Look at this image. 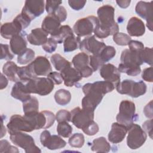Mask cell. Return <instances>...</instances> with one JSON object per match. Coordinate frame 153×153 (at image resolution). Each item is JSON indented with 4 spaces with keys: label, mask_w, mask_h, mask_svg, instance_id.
<instances>
[{
    "label": "cell",
    "mask_w": 153,
    "mask_h": 153,
    "mask_svg": "<svg viewBox=\"0 0 153 153\" xmlns=\"http://www.w3.org/2000/svg\"><path fill=\"white\" fill-rule=\"evenodd\" d=\"M1 90H2L7 87L8 85V79L7 78L3 75V74H1Z\"/></svg>",
    "instance_id": "cell-58"
},
{
    "label": "cell",
    "mask_w": 153,
    "mask_h": 153,
    "mask_svg": "<svg viewBox=\"0 0 153 153\" xmlns=\"http://www.w3.org/2000/svg\"><path fill=\"white\" fill-rule=\"evenodd\" d=\"M142 127H143V130L145 132H147L149 134L150 137L152 139V118L145 121L142 124Z\"/></svg>",
    "instance_id": "cell-55"
},
{
    "label": "cell",
    "mask_w": 153,
    "mask_h": 153,
    "mask_svg": "<svg viewBox=\"0 0 153 153\" xmlns=\"http://www.w3.org/2000/svg\"><path fill=\"white\" fill-rule=\"evenodd\" d=\"M19 66L13 62L8 61L2 68V72L7 76L8 79L13 82H18L20 81L17 75Z\"/></svg>",
    "instance_id": "cell-28"
},
{
    "label": "cell",
    "mask_w": 153,
    "mask_h": 153,
    "mask_svg": "<svg viewBox=\"0 0 153 153\" xmlns=\"http://www.w3.org/2000/svg\"><path fill=\"white\" fill-rule=\"evenodd\" d=\"M27 91L29 93L45 96L50 94L54 88V82L48 78L35 77L27 81H23Z\"/></svg>",
    "instance_id": "cell-3"
},
{
    "label": "cell",
    "mask_w": 153,
    "mask_h": 153,
    "mask_svg": "<svg viewBox=\"0 0 153 153\" xmlns=\"http://www.w3.org/2000/svg\"><path fill=\"white\" fill-rule=\"evenodd\" d=\"M39 102L35 97H31L23 103V110L25 115H29L38 112Z\"/></svg>",
    "instance_id": "cell-30"
},
{
    "label": "cell",
    "mask_w": 153,
    "mask_h": 153,
    "mask_svg": "<svg viewBox=\"0 0 153 153\" xmlns=\"http://www.w3.org/2000/svg\"><path fill=\"white\" fill-rule=\"evenodd\" d=\"M11 96L23 103L31 97L30 94H29L26 90L25 82L22 81L16 82L14 84L11 90Z\"/></svg>",
    "instance_id": "cell-27"
},
{
    "label": "cell",
    "mask_w": 153,
    "mask_h": 153,
    "mask_svg": "<svg viewBox=\"0 0 153 153\" xmlns=\"http://www.w3.org/2000/svg\"><path fill=\"white\" fill-rule=\"evenodd\" d=\"M56 102L61 106L68 104L71 99V93L65 89H59L54 94Z\"/></svg>",
    "instance_id": "cell-33"
},
{
    "label": "cell",
    "mask_w": 153,
    "mask_h": 153,
    "mask_svg": "<svg viewBox=\"0 0 153 153\" xmlns=\"http://www.w3.org/2000/svg\"><path fill=\"white\" fill-rule=\"evenodd\" d=\"M47 78H50L54 82V84L56 85H59L63 81L60 73L57 72H51L48 74Z\"/></svg>",
    "instance_id": "cell-54"
},
{
    "label": "cell",
    "mask_w": 153,
    "mask_h": 153,
    "mask_svg": "<svg viewBox=\"0 0 153 153\" xmlns=\"http://www.w3.org/2000/svg\"><path fill=\"white\" fill-rule=\"evenodd\" d=\"M131 40L129 35L122 32H118L113 35V41L118 45H128Z\"/></svg>",
    "instance_id": "cell-41"
},
{
    "label": "cell",
    "mask_w": 153,
    "mask_h": 153,
    "mask_svg": "<svg viewBox=\"0 0 153 153\" xmlns=\"http://www.w3.org/2000/svg\"><path fill=\"white\" fill-rule=\"evenodd\" d=\"M35 51L30 48L25 49L17 57V62L20 65H26L31 63L35 58Z\"/></svg>",
    "instance_id": "cell-35"
},
{
    "label": "cell",
    "mask_w": 153,
    "mask_h": 153,
    "mask_svg": "<svg viewBox=\"0 0 153 153\" xmlns=\"http://www.w3.org/2000/svg\"><path fill=\"white\" fill-rule=\"evenodd\" d=\"M51 15L56 16L62 23V22H63L64 21H65V20L66 19L67 11L63 6L60 5L56 9V10L54 12V13Z\"/></svg>",
    "instance_id": "cell-50"
},
{
    "label": "cell",
    "mask_w": 153,
    "mask_h": 153,
    "mask_svg": "<svg viewBox=\"0 0 153 153\" xmlns=\"http://www.w3.org/2000/svg\"><path fill=\"white\" fill-rule=\"evenodd\" d=\"M116 54V50L113 46L106 45L102 50L97 55L102 60V62L105 63V62H109L111 60Z\"/></svg>",
    "instance_id": "cell-36"
},
{
    "label": "cell",
    "mask_w": 153,
    "mask_h": 153,
    "mask_svg": "<svg viewBox=\"0 0 153 153\" xmlns=\"http://www.w3.org/2000/svg\"><path fill=\"white\" fill-rule=\"evenodd\" d=\"M56 120L58 123L60 122H69L71 120V114L65 109H61L59 111L56 115Z\"/></svg>",
    "instance_id": "cell-45"
},
{
    "label": "cell",
    "mask_w": 153,
    "mask_h": 153,
    "mask_svg": "<svg viewBox=\"0 0 153 153\" xmlns=\"http://www.w3.org/2000/svg\"><path fill=\"white\" fill-rule=\"evenodd\" d=\"M89 65L94 72L96 71L99 68H101L104 63L102 62L97 54H92L89 56Z\"/></svg>",
    "instance_id": "cell-43"
},
{
    "label": "cell",
    "mask_w": 153,
    "mask_h": 153,
    "mask_svg": "<svg viewBox=\"0 0 153 153\" xmlns=\"http://www.w3.org/2000/svg\"><path fill=\"white\" fill-rule=\"evenodd\" d=\"M100 75L105 81L115 84V85L120 82V72L112 64L107 63L102 66L100 69Z\"/></svg>",
    "instance_id": "cell-19"
},
{
    "label": "cell",
    "mask_w": 153,
    "mask_h": 153,
    "mask_svg": "<svg viewBox=\"0 0 153 153\" xmlns=\"http://www.w3.org/2000/svg\"><path fill=\"white\" fill-rule=\"evenodd\" d=\"M17 75L20 81H27L29 79L35 78L31 72L28 65L25 66L19 67Z\"/></svg>",
    "instance_id": "cell-39"
},
{
    "label": "cell",
    "mask_w": 153,
    "mask_h": 153,
    "mask_svg": "<svg viewBox=\"0 0 153 153\" xmlns=\"http://www.w3.org/2000/svg\"><path fill=\"white\" fill-rule=\"evenodd\" d=\"M127 145L131 149H136L145 142L147 135L140 126L133 123L128 127Z\"/></svg>",
    "instance_id": "cell-8"
},
{
    "label": "cell",
    "mask_w": 153,
    "mask_h": 153,
    "mask_svg": "<svg viewBox=\"0 0 153 153\" xmlns=\"http://www.w3.org/2000/svg\"><path fill=\"white\" fill-rule=\"evenodd\" d=\"M115 86L120 94H127L133 98L143 95L147 89L146 85L143 81L136 82L131 79H125L119 82Z\"/></svg>",
    "instance_id": "cell-4"
},
{
    "label": "cell",
    "mask_w": 153,
    "mask_h": 153,
    "mask_svg": "<svg viewBox=\"0 0 153 153\" xmlns=\"http://www.w3.org/2000/svg\"><path fill=\"white\" fill-rule=\"evenodd\" d=\"M18 149L12 146L7 140H1L0 142V152H19Z\"/></svg>",
    "instance_id": "cell-44"
},
{
    "label": "cell",
    "mask_w": 153,
    "mask_h": 153,
    "mask_svg": "<svg viewBox=\"0 0 153 153\" xmlns=\"http://www.w3.org/2000/svg\"><path fill=\"white\" fill-rule=\"evenodd\" d=\"M57 43L56 41L52 37H50L46 43L42 45V48L45 51L48 53H51L56 50L57 48Z\"/></svg>",
    "instance_id": "cell-48"
},
{
    "label": "cell",
    "mask_w": 153,
    "mask_h": 153,
    "mask_svg": "<svg viewBox=\"0 0 153 153\" xmlns=\"http://www.w3.org/2000/svg\"><path fill=\"white\" fill-rule=\"evenodd\" d=\"M82 130L88 136H93L99 131V126L93 120Z\"/></svg>",
    "instance_id": "cell-47"
},
{
    "label": "cell",
    "mask_w": 153,
    "mask_h": 153,
    "mask_svg": "<svg viewBox=\"0 0 153 153\" xmlns=\"http://www.w3.org/2000/svg\"><path fill=\"white\" fill-rule=\"evenodd\" d=\"M1 59H5L10 61L11 59H13L14 57V56L10 52L8 45L1 44Z\"/></svg>",
    "instance_id": "cell-49"
},
{
    "label": "cell",
    "mask_w": 153,
    "mask_h": 153,
    "mask_svg": "<svg viewBox=\"0 0 153 153\" xmlns=\"http://www.w3.org/2000/svg\"><path fill=\"white\" fill-rule=\"evenodd\" d=\"M29 69L35 77L38 76H47L52 72L51 64L47 57L39 56L36 57L28 65Z\"/></svg>",
    "instance_id": "cell-12"
},
{
    "label": "cell",
    "mask_w": 153,
    "mask_h": 153,
    "mask_svg": "<svg viewBox=\"0 0 153 153\" xmlns=\"http://www.w3.org/2000/svg\"><path fill=\"white\" fill-rule=\"evenodd\" d=\"M114 8L109 5L99 7L97 14V24L94 33L100 39L106 38L118 32L119 27L114 19Z\"/></svg>",
    "instance_id": "cell-2"
},
{
    "label": "cell",
    "mask_w": 153,
    "mask_h": 153,
    "mask_svg": "<svg viewBox=\"0 0 153 153\" xmlns=\"http://www.w3.org/2000/svg\"><path fill=\"white\" fill-rule=\"evenodd\" d=\"M94 112V111L81 109L79 107L75 108L71 112V121L76 127L82 130L93 121Z\"/></svg>",
    "instance_id": "cell-9"
},
{
    "label": "cell",
    "mask_w": 153,
    "mask_h": 153,
    "mask_svg": "<svg viewBox=\"0 0 153 153\" xmlns=\"http://www.w3.org/2000/svg\"><path fill=\"white\" fill-rule=\"evenodd\" d=\"M25 115L30 117L33 120L35 126V130L48 128L53 125L56 120L54 114L49 111H43Z\"/></svg>",
    "instance_id": "cell-11"
},
{
    "label": "cell",
    "mask_w": 153,
    "mask_h": 153,
    "mask_svg": "<svg viewBox=\"0 0 153 153\" xmlns=\"http://www.w3.org/2000/svg\"><path fill=\"white\" fill-rule=\"evenodd\" d=\"M127 31L131 36H140L145 32V26L142 20L137 17H132L128 22Z\"/></svg>",
    "instance_id": "cell-25"
},
{
    "label": "cell",
    "mask_w": 153,
    "mask_h": 153,
    "mask_svg": "<svg viewBox=\"0 0 153 153\" xmlns=\"http://www.w3.org/2000/svg\"><path fill=\"white\" fill-rule=\"evenodd\" d=\"M128 128L119 123H114L111 126V130L109 132L108 137L110 142L118 143L123 140L126 136Z\"/></svg>",
    "instance_id": "cell-21"
},
{
    "label": "cell",
    "mask_w": 153,
    "mask_h": 153,
    "mask_svg": "<svg viewBox=\"0 0 153 153\" xmlns=\"http://www.w3.org/2000/svg\"><path fill=\"white\" fill-rule=\"evenodd\" d=\"M84 142V135L79 133H74L70 137L68 140V143L71 146L78 148H81L83 146Z\"/></svg>",
    "instance_id": "cell-40"
},
{
    "label": "cell",
    "mask_w": 153,
    "mask_h": 153,
    "mask_svg": "<svg viewBox=\"0 0 153 153\" xmlns=\"http://www.w3.org/2000/svg\"><path fill=\"white\" fill-rule=\"evenodd\" d=\"M50 60L54 68L59 71H61L66 66L71 65L70 62L67 60L59 54H54L51 56Z\"/></svg>",
    "instance_id": "cell-34"
},
{
    "label": "cell",
    "mask_w": 153,
    "mask_h": 153,
    "mask_svg": "<svg viewBox=\"0 0 153 153\" xmlns=\"http://www.w3.org/2000/svg\"><path fill=\"white\" fill-rule=\"evenodd\" d=\"M97 24V17L90 16L78 20L73 26V31L78 37L91 35Z\"/></svg>",
    "instance_id": "cell-10"
},
{
    "label": "cell",
    "mask_w": 153,
    "mask_h": 153,
    "mask_svg": "<svg viewBox=\"0 0 153 153\" xmlns=\"http://www.w3.org/2000/svg\"><path fill=\"white\" fill-rule=\"evenodd\" d=\"M118 70L121 73H125L130 76H137L140 72L141 69L140 66H126L122 63H120L118 65Z\"/></svg>",
    "instance_id": "cell-38"
},
{
    "label": "cell",
    "mask_w": 153,
    "mask_h": 153,
    "mask_svg": "<svg viewBox=\"0 0 153 153\" xmlns=\"http://www.w3.org/2000/svg\"><path fill=\"white\" fill-rule=\"evenodd\" d=\"M41 145L50 150H56L64 148L66 142L58 135H51L48 130H44L40 135Z\"/></svg>",
    "instance_id": "cell-15"
},
{
    "label": "cell",
    "mask_w": 153,
    "mask_h": 153,
    "mask_svg": "<svg viewBox=\"0 0 153 153\" xmlns=\"http://www.w3.org/2000/svg\"><path fill=\"white\" fill-rule=\"evenodd\" d=\"M57 132L59 136L66 138L72 134V127L68 122H60L57 126Z\"/></svg>",
    "instance_id": "cell-37"
},
{
    "label": "cell",
    "mask_w": 153,
    "mask_h": 153,
    "mask_svg": "<svg viewBox=\"0 0 153 153\" xmlns=\"http://www.w3.org/2000/svg\"><path fill=\"white\" fill-rule=\"evenodd\" d=\"M141 51H131L129 49L124 50L121 54V63L126 66H140L143 64L140 57Z\"/></svg>",
    "instance_id": "cell-20"
},
{
    "label": "cell",
    "mask_w": 153,
    "mask_h": 153,
    "mask_svg": "<svg viewBox=\"0 0 153 153\" xmlns=\"http://www.w3.org/2000/svg\"><path fill=\"white\" fill-rule=\"evenodd\" d=\"M140 57L143 63H146L152 66V49L149 47H144L140 53Z\"/></svg>",
    "instance_id": "cell-42"
},
{
    "label": "cell",
    "mask_w": 153,
    "mask_h": 153,
    "mask_svg": "<svg viewBox=\"0 0 153 153\" xmlns=\"http://www.w3.org/2000/svg\"><path fill=\"white\" fill-rule=\"evenodd\" d=\"M24 29L23 25L16 16L11 22L2 24L1 26V35L5 39H11L13 36L20 33Z\"/></svg>",
    "instance_id": "cell-18"
},
{
    "label": "cell",
    "mask_w": 153,
    "mask_h": 153,
    "mask_svg": "<svg viewBox=\"0 0 153 153\" xmlns=\"http://www.w3.org/2000/svg\"><path fill=\"white\" fill-rule=\"evenodd\" d=\"M72 63L82 78H88L93 74V71L89 65V56L87 53L81 52L77 54L73 57Z\"/></svg>",
    "instance_id": "cell-13"
},
{
    "label": "cell",
    "mask_w": 153,
    "mask_h": 153,
    "mask_svg": "<svg viewBox=\"0 0 153 153\" xmlns=\"http://www.w3.org/2000/svg\"><path fill=\"white\" fill-rule=\"evenodd\" d=\"M81 42V39L78 36H75L74 35L70 36L66 38L63 41V50L66 53L73 51L79 47Z\"/></svg>",
    "instance_id": "cell-32"
},
{
    "label": "cell",
    "mask_w": 153,
    "mask_h": 153,
    "mask_svg": "<svg viewBox=\"0 0 153 153\" xmlns=\"http://www.w3.org/2000/svg\"><path fill=\"white\" fill-rule=\"evenodd\" d=\"M114 88L115 85L106 81H98L84 84L82 91L85 96L82 99V108L94 111L104 95L112 91Z\"/></svg>",
    "instance_id": "cell-1"
},
{
    "label": "cell",
    "mask_w": 153,
    "mask_h": 153,
    "mask_svg": "<svg viewBox=\"0 0 153 153\" xmlns=\"http://www.w3.org/2000/svg\"><path fill=\"white\" fill-rule=\"evenodd\" d=\"M135 111L136 107L133 102L127 100L121 101L119 106V112L116 117L117 122L128 128L138 118Z\"/></svg>",
    "instance_id": "cell-5"
},
{
    "label": "cell",
    "mask_w": 153,
    "mask_h": 153,
    "mask_svg": "<svg viewBox=\"0 0 153 153\" xmlns=\"http://www.w3.org/2000/svg\"><path fill=\"white\" fill-rule=\"evenodd\" d=\"M116 2L120 7H121L122 8H126L130 5V4L131 1H128V0L116 1Z\"/></svg>",
    "instance_id": "cell-57"
},
{
    "label": "cell",
    "mask_w": 153,
    "mask_h": 153,
    "mask_svg": "<svg viewBox=\"0 0 153 153\" xmlns=\"http://www.w3.org/2000/svg\"><path fill=\"white\" fill-rule=\"evenodd\" d=\"M143 113L146 117L152 119V101L151 100L143 109Z\"/></svg>",
    "instance_id": "cell-56"
},
{
    "label": "cell",
    "mask_w": 153,
    "mask_h": 153,
    "mask_svg": "<svg viewBox=\"0 0 153 153\" xmlns=\"http://www.w3.org/2000/svg\"><path fill=\"white\" fill-rule=\"evenodd\" d=\"M48 35L42 28H35L27 36V39L32 45H43L48 40Z\"/></svg>",
    "instance_id": "cell-26"
},
{
    "label": "cell",
    "mask_w": 153,
    "mask_h": 153,
    "mask_svg": "<svg viewBox=\"0 0 153 153\" xmlns=\"http://www.w3.org/2000/svg\"><path fill=\"white\" fill-rule=\"evenodd\" d=\"M74 35V31L71 27L68 25L61 26L57 33L52 37L57 44H62L63 42L65 39L70 36Z\"/></svg>",
    "instance_id": "cell-31"
},
{
    "label": "cell",
    "mask_w": 153,
    "mask_h": 153,
    "mask_svg": "<svg viewBox=\"0 0 153 153\" xmlns=\"http://www.w3.org/2000/svg\"><path fill=\"white\" fill-rule=\"evenodd\" d=\"M62 4V1L47 0L45 2V10L48 15H51L56 10V9Z\"/></svg>",
    "instance_id": "cell-46"
},
{
    "label": "cell",
    "mask_w": 153,
    "mask_h": 153,
    "mask_svg": "<svg viewBox=\"0 0 153 153\" xmlns=\"http://www.w3.org/2000/svg\"><path fill=\"white\" fill-rule=\"evenodd\" d=\"M11 141L16 145L22 148L26 153L41 152V149L35 145L33 138L22 131L10 133Z\"/></svg>",
    "instance_id": "cell-7"
},
{
    "label": "cell",
    "mask_w": 153,
    "mask_h": 153,
    "mask_svg": "<svg viewBox=\"0 0 153 153\" xmlns=\"http://www.w3.org/2000/svg\"><path fill=\"white\" fill-rule=\"evenodd\" d=\"M60 74L64 81V84L67 87H72L76 83L82 79L81 74L71 65H69L60 71Z\"/></svg>",
    "instance_id": "cell-22"
},
{
    "label": "cell",
    "mask_w": 153,
    "mask_h": 153,
    "mask_svg": "<svg viewBox=\"0 0 153 153\" xmlns=\"http://www.w3.org/2000/svg\"><path fill=\"white\" fill-rule=\"evenodd\" d=\"M26 33L25 32L13 36L10 41V46L11 52L19 55L27 48V42L26 40Z\"/></svg>",
    "instance_id": "cell-24"
},
{
    "label": "cell",
    "mask_w": 153,
    "mask_h": 153,
    "mask_svg": "<svg viewBox=\"0 0 153 153\" xmlns=\"http://www.w3.org/2000/svg\"><path fill=\"white\" fill-rule=\"evenodd\" d=\"M86 1H82V0H69L68 4L69 6L74 10L79 11L82 9L85 4H86Z\"/></svg>",
    "instance_id": "cell-51"
},
{
    "label": "cell",
    "mask_w": 153,
    "mask_h": 153,
    "mask_svg": "<svg viewBox=\"0 0 153 153\" xmlns=\"http://www.w3.org/2000/svg\"><path fill=\"white\" fill-rule=\"evenodd\" d=\"M91 149L96 152H108L111 149V145L104 137H99L93 140Z\"/></svg>",
    "instance_id": "cell-29"
},
{
    "label": "cell",
    "mask_w": 153,
    "mask_h": 153,
    "mask_svg": "<svg viewBox=\"0 0 153 153\" xmlns=\"http://www.w3.org/2000/svg\"><path fill=\"white\" fill-rule=\"evenodd\" d=\"M152 1L148 2L140 1L135 7L136 13L146 21V26L151 31L152 30Z\"/></svg>",
    "instance_id": "cell-17"
},
{
    "label": "cell",
    "mask_w": 153,
    "mask_h": 153,
    "mask_svg": "<svg viewBox=\"0 0 153 153\" xmlns=\"http://www.w3.org/2000/svg\"><path fill=\"white\" fill-rule=\"evenodd\" d=\"M45 5L44 0H27L25 2L22 13L33 20L44 13Z\"/></svg>",
    "instance_id": "cell-14"
},
{
    "label": "cell",
    "mask_w": 153,
    "mask_h": 153,
    "mask_svg": "<svg viewBox=\"0 0 153 153\" xmlns=\"http://www.w3.org/2000/svg\"><path fill=\"white\" fill-rule=\"evenodd\" d=\"M106 47L103 42L99 41L94 35L85 38L79 44V50L84 53L92 54H98Z\"/></svg>",
    "instance_id": "cell-16"
},
{
    "label": "cell",
    "mask_w": 153,
    "mask_h": 153,
    "mask_svg": "<svg viewBox=\"0 0 153 153\" xmlns=\"http://www.w3.org/2000/svg\"><path fill=\"white\" fill-rule=\"evenodd\" d=\"M61 22L53 15H48L43 20L41 28L51 36H55L61 27Z\"/></svg>",
    "instance_id": "cell-23"
},
{
    "label": "cell",
    "mask_w": 153,
    "mask_h": 153,
    "mask_svg": "<svg viewBox=\"0 0 153 153\" xmlns=\"http://www.w3.org/2000/svg\"><path fill=\"white\" fill-rule=\"evenodd\" d=\"M128 45L129 50L131 51H140L144 48V45L142 42L135 40H131L129 42Z\"/></svg>",
    "instance_id": "cell-52"
},
{
    "label": "cell",
    "mask_w": 153,
    "mask_h": 153,
    "mask_svg": "<svg viewBox=\"0 0 153 153\" xmlns=\"http://www.w3.org/2000/svg\"><path fill=\"white\" fill-rule=\"evenodd\" d=\"M7 127L9 133L17 131L31 132L35 130V124L30 117L18 114L11 117Z\"/></svg>",
    "instance_id": "cell-6"
},
{
    "label": "cell",
    "mask_w": 153,
    "mask_h": 153,
    "mask_svg": "<svg viewBox=\"0 0 153 153\" xmlns=\"http://www.w3.org/2000/svg\"><path fill=\"white\" fill-rule=\"evenodd\" d=\"M153 68L152 66L143 69L142 74V78L143 80L152 82H153Z\"/></svg>",
    "instance_id": "cell-53"
}]
</instances>
